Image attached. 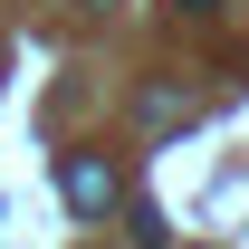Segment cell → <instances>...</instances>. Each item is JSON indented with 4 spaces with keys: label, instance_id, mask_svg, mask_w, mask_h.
<instances>
[{
    "label": "cell",
    "instance_id": "cell-1",
    "mask_svg": "<svg viewBox=\"0 0 249 249\" xmlns=\"http://www.w3.org/2000/svg\"><path fill=\"white\" fill-rule=\"evenodd\" d=\"M58 192H67L77 220H106V211H115V163H106V154H67L58 163Z\"/></svg>",
    "mask_w": 249,
    "mask_h": 249
},
{
    "label": "cell",
    "instance_id": "cell-2",
    "mask_svg": "<svg viewBox=\"0 0 249 249\" xmlns=\"http://www.w3.org/2000/svg\"><path fill=\"white\" fill-rule=\"evenodd\" d=\"M87 10H106V0H87Z\"/></svg>",
    "mask_w": 249,
    "mask_h": 249
}]
</instances>
